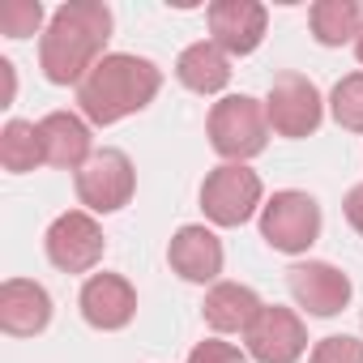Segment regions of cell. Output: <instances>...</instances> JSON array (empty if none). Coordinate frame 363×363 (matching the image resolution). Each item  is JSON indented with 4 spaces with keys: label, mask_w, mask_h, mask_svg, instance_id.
Masks as SVG:
<instances>
[{
    "label": "cell",
    "mask_w": 363,
    "mask_h": 363,
    "mask_svg": "<svg viewBox=\"0 0 363 363\" xmlns=\"http://www.w3.org/2000/svg\"><path fill=\"white\" fill-rule=\"evenodd\" d=\"M111 9L103 0H65L39 39V69L52 86H82L107 56Z\"/></svg>",
    "instance_id": "1"
},
{
    "label": "cell",
    "mask_w": 363,
    "mask_h": 363,
    "mask_svg": "<svg viewBox=\"0 0 363 363\" xmlns=\"http://www.w3.org/2000/svg\"><path fill=\"white\" fill-rule=\"evenodd\" d=\"M158 90H162V69L154 60L133 52H107L77 86V107L86 124L107 128L145 111L158 99Z\"/></svg>",
    "instance_id": "2"
},
{
    "label": "cell",
    "mask_w": 363,
    "mask_h": 363,
    "mask_svg": "<svg viewBox=\"0 0 363 363\" xmlns=\"http://www.w3.org/2000/svg\"><path fill=\"white\" fill-rule=\"evenodd\" d=\"M210 145L227 158V162H248L269 145V116L265 103L252 94H227L210 107L206 120Z\"/></svg>",
    "instance_id": "3"
},
{
    "label": "cell",
    "mask_w": 363,
    "mask_h": 363,
    "mask_svg": "<svg viewBox=\"0 0 363 363\" xmlns=\"http://www.w3.org/2000/svg\"><path fill=\"white\" fill-rule=\"evenodd\" d=\"M261 175L248 162H223L201 184V210L214 227H244L261 210Z\"/></svg>",
    "instance_id": "4"
},
{
    "label": "cell",
    "mask_w": 363,
    "mask_h": 363,
    "mask_svg": "<svg viewBox=\"0 0 363 363\" xmlns=\"http://www.w3.org/2000/svg\"><path fill=\"white\" fill-rule=\"evenodd\" d=\"M261 240L274 252H308L320 240V206L299 189H282L261 206Z\"/></svg>",
    "instance_id": "5"
},
{
    "label": "cell",
    "mask_w": 363,
    "mask_h": 363,
    "mask_svg": "<svg viewBox=\"0 0 363 363\" xmlns=\"http://www.w3.org/2000/svg\"><path fill=\"white\" fill-rule=\"evenodd\" d=\"M73 184H77V201L86 206V214H116L137 193V171H133V158L124 150L103 145L73 175Z\"/></svg>",
    "instance_id": "6"
},
{
    "label": "cell",
    "mask_w": 363,
    "mask_h": 363,
    "mask_svg": "<svg viewBox=\"0 0 363 363\" xmlns=\"http://www.w3.org/2000/svg\"><path fill=\"white\" fill-rule=\"evenodd\" d=\"M265 116L278 137H312L325 120V99L303 73H278L269 94H265Z\"/></svg>",
    "instance_id": "7"
},
{
    "label": "cell",
    "mask_w": 363,
    "mask_h": 363,
    "mask_svg": "<svg viewBox=\"0 0 363 363\" xmlns=\"http://www.w3.org/2000/svg\"><path fill=\"white\" fill-rule=\"evenodd\" d=\"M43 248H48V261L56 269H65V274H90V269H99V261L107 252V235L94 223V214L69 210V214H60L48 227Z\"/></svg>",
    "instance_id": "8"
},
{
    "label": "cell",
    "mask_w": 363,
    "mask_h": 363,
    "mask_svg": "<svg viewBox=\"0 0 363 363\" xmlns=\"http://www.w3.org/2000/svg\"><path fill=\"white\" fill-rule=\"evenodd\" d=\"M244 346H248V359H257V363H295L308 350V329H303L299 312L265 303L261 316L252 320V329L244 333Z\"/></svg>",
    "instance_id": "9"
},
{
    "label": "cell",
    "mask_w": 363,
    "mask_h": 363,
    "mask_svg": "<svg viewBox=\"0 0 363 363\" xmlns=\"http://www.w3.org/2000/svg\"><path fill=\"white\" fill-rule=\"evenodd\" d=\"M286 286L308 316H337L350 303V278L329 261H299L286 269Z\"/></svg>",
    "instance_id": "10"
},
{
    "label": "cell",
    "mask_w": 363,
    "mask_h": 363,
    "mask_svg": "<svg viewBox=\"0 0 363 363\" xmlns=\"http://www.w3.org/2000/svg\"><path fill=\"white\" fill-rule=\"evenodd\" d=\"M206 18H210V43H218L227 56H252L269 26V13L257 0H214Z\"/></svg>",
    "instance_id": "11"
},
{
    "label": "cell",
    "mask_w": 363,
    "mask_h": 363,
    "mask_svg": "<svg viewBox=\"0 0 363 363\" xmlns=\"http://www.w3.org/2000/svg\"><path fill=\"white\" fill-rule=\"evenodd\" d=\"M77 303H82L86 325H94L103 333H116L137 316V291L124 274H90L82 282Z\"/></svg>",
    "instance_id": "12"
},
{
    "label": "cell",
    "mask_w": 363,
    "mask_h": 363,
    "mask_svg": "<svg viewBox=\"0 0 363 363\" xmlns=\"http://www.w3.org/2000/svg\"><path fill=\"white\" fill-rule=\"evenodd\" d=\"M167 261H171V269L184 278V282H197V286L218 282V274H223V240L210 227L189 223V227H179L171 235Z\"/></svg>",
    "instance_id": "13"
},
{
    "label": "cell",
    "mask_w": 363,
    "mask_h": 363,
    "mask_svg": "<svg viewBox=\"0 0 363 363\" xmlns=\"http://www.w3.org/2000/svg\"><path fill=\"white\" fill-rule=\"evenodd\" d=\"M52 325V295L30 278H9L0 286V329L9 337H35Z\"/></svg>",
    "instance_id": "14"
},
{
    "label": "cell",
    "mask_w": 363,
    "mask_h": 363,
    "mask_svg": "<svg viewBox=\"0 0 363 363\" xmlns=\"http://www.w3.org/2000/svg\"><path fill=\"white\" fill-rule=\"evenodd\" d=\"M39 137H43V158L48 167H60V171H82L94 154L90 145V124L73 111H52L39 120Z\"/></svg>",
    "instance_id": "15"
},
{
    "label": "cell",
    "mask_w": 363,
    "mask_h": 363,
    "mask_svg": "<svg viewBox=\"0 0 363 363\" xmlns=\"http://www.w3.org/2000/svg\"><path fill=\"white\" fill-rule=\"evenodd\" d=\"M261 295L244 282H214L206 291V303H201V316L214 333H248L252 320L261 316Z\"/></svg>",
    "instance_id": "16"
},
{
    "label": "cell",
    "mask_w": 363,
    "mask_h": 363,
    "mask_svg": "<svg viewBox=\"0 0 363 363\" xmlns=\"http://www.w3.org/2000/svg\"><path fill=\"white\" fill-rule=\"evenodd\" d=\"M175 77L193 94H218L231 82V56L218 43H210V39L189 43L184 52H179V60H175Z\"/></svg>",
    "instance_id": "17"
},
{
    "label": "cell",
    "mask_w": 363,
    "mask_h": 363,
    "mask_svg": "<svg viewBox=\"0 0 363 363\" xmlns=\"http://www.w3.org/2000/svg\"><path fill=\"white\" fill-rule=\"evenodd\" d=\"M308 26H312V39L320 48H342V43L359 39L363 9L354 5V0H316V5L308 9Z\"/></svg>",
    "instance_id": "18"
},
{
    "label": "cell",
    "mask_w": 363,
    "mask_h": 363,
    "mask_svg": "<svg viewBox=\"0 0 363 363\" xmlns=\"http://www.w3.org/2000/svg\"><path fill=\"white\" fill-rule=\"evenodd\" d=\"M43 158V137H39V124L30 120H9L0 128V167L13 171V175H26L35 171Z\"/></svg>",
    "instance_id": "19"
},
{
    "label": "cell",
    "mask_w": 363,
    "mask_h": 363,
    "mask_svg": "<svg viewBox=\"0 0 363 363\" xmlns=\"http://www.w3.org/2000/svg\"><path fill=\"white\" fill-rule=\"evenodd\" d=\"M329 111L346 133H363V73H350V77H342L333 86Z\"/></svg>",
    "instance_id": "20"
},
{
    "label": "cell",
    "mask_w": 363,
    "mask_h": 363,
    "mask_svg": "<svg viewBox=\"0 0 363 363\" xmlns=\"http://www.w3.org/2000/svg\"><path fill=\"white\" fill-rule=\"evenodd\" d=\"M39 26H43L39 0H5V5H0V35L26 39V35H39Z\"/></svg>",
    "instance_id": "21"
},
{
    "label": "cell",
    "mask_w": 363,
    "mask_h": 363,
    "mask_svg": "<svg viewBox=\"0 0 363 363\" xmlns=\"http://www.w3.org/2000/svg\"><path fill=\"white\" fill-rule=\"evenodd\" d=\"M308 363H363V342L350 333H329L312 346Z\"/></svg>",
    "instance_id": "22"
},
{
    "label": "cell",
    "mask_w": 363,
    "mask_h": 363,
    "mask_svg": "<svg viewBox=\"0 0 363 363\" xmlns=\"http://www.w3.org/2000/svg\"><path fill=\"white\" fill-rule=\"evenodd\" d=\"M189 363H248V354L231 342H218V337H206L189 350Z\"/></svg>",
    "instance_id": "23"
},
{
    "label": "cell",
    "mask_w": 363,
    "mask_h": 363,
    "mask_svg": "<svg viewBox=\"0 0 363 363\" xmlns=\"http://www.w3.org/2000/svg\"><path fill=\"white\" fill-rule=\"evenodd\" d=\"M342 214H346V223L363 235V184H354L350 193H346V201H342Z\"/></svg>",
    "instance_id": "24"
},
{
    "label": "cell",
    "mask_w": 363,
    "mask_h": 363,
    "mask_svg": "<svg viewBox=\"0 0 363 363\" xmlns=\"http://www.w3.org/2000/svg\"><path fill=\"white\" fill-rule=\"evenodd\" d=\"M354 56H359V65H363V26H359V39H354Z\"/></svg>",
    "instance_id": "25"
}]
</instances>
